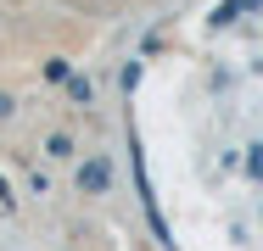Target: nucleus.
Returning <instances> with one entry per match:
<instances>
[{"instance_id":"f257e3e1","label":"nucleus","mask_w":263,"mask_h":251,"mask_svg":"<svg viewBox=\"0 0 263 251\" xmlns=\"http://www.w3.org/2000/svg\"><path fill=\"white\" fill-rule=\"evenodd\" d=\"M79 196H106L112 190V162L106 156H90V162H79Z\"/></svg>"},{"instance_id":"f03ea898","label":"nucleus","mask_w":263,"mask_h":251,"mask_svg":"<svg viewBox=\"0 0 263 251\" xmlns=\"http://www.w3.org/2000/svg\"><path fill=\"white\" fill-rule=\"evenodd\" d=\"M40 78H45L51 90H62V84L73 78V61H67V56H45V61H40Z\"/></svg>"},{"instance_id":"7ed1b4c3","label":"nucleus","mask_w":263,"mask_h":251,"mask_svg":"<svg viewBox=\"0 0 263 251\" xmlns=\"http://www.w3.org/2000/svg\"><path fill=\"white\" fill-rule=\"evenodd\" d=\"M252 6H263V0H224V6L213 11V28H230V23H235L241 11H252Z\"/></svg>"},{"instance_id":"20e7f679","label":"nucleus","mask_w":263,"mask_h":251,"mask_svg":"<svg viewBox=\"0 0 263 251\" xmlns=\"http://www.w3.org/2000/svg\"><path fill=\"white\" fill-rule=\"evenodd\" d=\"M62 90H67V100H73V106H90V100H96V84H90L84 73H73V78L62 84Z\"/></svg>"},{"instance_id":"39448f33","label":"nucleus","mask_w":263,"mask_h":251,"mask_svg":"<svg viewBox=\"0 0 263 251\" xmlns=\"http://www.w3.org/2000/svg\"><path fill=\"white\" fill-rule=\"evenodd\" d=\"M45 156H51V162H67V156H73V134H67V129L45 134Z\"/></svg>"},{"instance_id":"423d86ee","label":"nucleus","mask_w":263,"mask_h":251,"mask_svg":"<svg viewBox=\"0 0 263 251\" xmlns=\"http://www.w3.org/2000/svg\"><path fill=\"white\" fill-rule=\"evenodd\" d=\"M17 106H23V100L11 95V90H0V123H11V117H17Z\"/></svg>"},{"instance_id":"0eeeda50","label":"nucleus","mask_w":263,"mask_h":251,"mask_svg":"<svg viewBox=\"0 0 263 251\" xmlns=\"http://www.w3.org/2000/svg\"><path fill=\"white\" fill-rule=\"evenodd\" d=\"M135 90H140V61H129V67H123V95H135Z\"/></svg>"},{"instance_id":"6e6552de","label":"nucleus","mask_w":263,"mask_h":251,"mask_svg":"<svg viewBox=\"0 0 263 251\" xmlns=\"http://www.w3.org/2000/svg\"><path fill=\"white\" fill-rule=\"evenodd\" d=\"M247 173H252V179H263V145H252V156H247Z\"/></svg>"},{"instance_id":"1a4fd4ad","label":"nucleus","mask_w":263,"mask_h":251,"mask_svg":"<svg viewBox=\"0 0 263 251\" xmlns=\"http://www.w3.org/2000/svg\"><path fill=\"white\" fill-rule=\"evenodd\" d=\"M0 206H6V212H17V196H11V184H6V173H0Z\"/></svg>"},{"instance_id":"9d476101","label":"nucleus","mask_w":263,"mask_h":251,"mask_svg":"<svg viewBox=\"0 0 263 251\" xmlns=\"http://www.w3.org/2000/svg\"><path fill=\"white\" fill-rule=\"evenodd\" d=\"M258 218H263V206H258Z\"/></svg>"}]
</instances>
